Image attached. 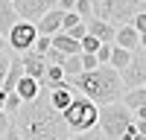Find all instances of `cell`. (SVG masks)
Here are the masks:
<instances>
[{"label":"cell","mask_w":146,"mask_h":140,"mask_svg":"<svg viewBox=\"0 0 146 140\" xmlns=\"http://www.w3.org/2000/svg\"><path fill=\"white\" fill-rule=\"evenodd\" d=\"M73 131L62 120V111L53 108L50 88L41 85L38 96L23 102L18 114H12L6 137H29V140H47V137H70Z\"/></svg>","instance_id":"cell-1"},{"label":"cell","mask_w":146,"mask_h":140,"mask_svg":"<svg viewBox=\"0 0 146 140\" xmlns=\"http://www.w3.org/2000/svg\"><path fill=\"white\" fill-rule=\"evenodd\" d=\"M67 85L73 90L91 96L96 105L102 102H114L123 99V79H120V70L114 64H96L94 70H82L76 76H67Z\"/></svg>","instance_id":"cell-2"},{"label":"cell","mask_w":146,"mask_h":140,"mask_svg":"<svg viewBox=\"0 0 146 140\" xmlns=\"http://www.w3.org/2000/svg\"><path fill=\"white\" fill-rule=\"evenodd\" d=\"M62 120L67 123V128L73 134H85V131H91V128L100 123V105H96L91 96H85V93L76 90L70 105L62 111Z\"/></svg>","instance_id":"cell-3"},{"label":"cell","mask_w":146,"mask_h":140,"mask_svg":"<svg viewBox=\"0 0 146 140\" xmlns=\"http://www.w3.org/2000/svg\"><path fill=\"white\" fill-rule=\"evenodd\" d=\"M135 120V111L129 108L123 99H114V102H102L100 105V125L102 128V137L108 140H123L126 125Z\"/></svg>","instance_id":"cell-4"},{"label":"cell","mask_w":146,"mask_h":140,"mask_svg":"<svg viewBox=\"0 0 146 140\" xmlns=\"http://www.w3.org/2000/svg\"><path fill=\"white\" fill-rule=\"evenodd\" d=\"M140 9H143V0H94V15L114 23H131V18Z\"/></svg>","instance_id":"cell-5"},{"label":"cell","mask_w":146,"mask_h":140,"mask_svg":"<svg viewBox=\"0 0 146 140\" xmlns=\"http://www.w3.org/2000/svg\"><path fill=\"white\" fill-rule=\"evenodd\" d=\"M35 38H38V26H35V20H27L21 18L15 26L6 32V41H9V50L15 53H23V50H32Z\"/></svg>","instance_id":"cell-6"},{"label":"cell","mask_w":146,"mask_h":140,"mask_svg":"<svg viewBox=\"0 0 146 140\" xmlns=\"http://www.w3.org/2000/svg\"><path fill=\"white\" fill-rule=\"evenodd\" d=\"M120 79H123V88H140L146 85V50H135L131 61L120 70Z\"/></svg>","instance_id":"cell-7"},{"label":"cell","mask_w":146,"mask_h":140,"mask_svg":"<svg viewBox=\"0 0 146 140\" xmlns=\"http://www.w3.org/2000/svg\"><path fill=\"white\" fill-rule=\"evenodd\" d=\"M18 9V15L21 18H27V20H38L47 9H53L58 0H12Z\"/></svg>","instance_id":"cell-8"},{"label":"cell","mask_w":146,"mask_h":140,"mask_svg":"<svg viewBox=\"0 0 146 140\" xmlns=\"http://www.w3.org/2000/svg\"><path fill=\"white\" fill-rule=\"evenodd\" d=\"M85 23H88V32H91V35H96L102 44H114V35H117V23H114V20H105V18L91 15Z\"/></svg>","instance_id":"cell-9"},{"label":"cell","mask_w":146,"mask_h":140,"mask_svg":"<svg viewBox=\"0 0 146 140\" xmlns=\"http://www.w3.org/2000/svg\"><path fill=\"white\" fill-rule=\"evenodd\" d=\"M21 58H23V73H29V76H35V79L41 82L44 73H47V55L35 53V50H23Z\"/></svg>","instance_id":"cell-10"},{"label":"cell","mask_w":146,"mask_h":140,"mask_svg":"<svg viewBox=\"0 0 146 140\" xmlns=\"http://www.w3.org/2000/svg\"><path fill=\"white\" fill-rule=\"evenodd\" d=\"M62 18H64V12L58 6H53V9H47L44 15L35 20V26H38V32H44V35H56L62 29Z\"/></svg>","instance_id":"cell-11"},{"label":"cell","mask_w":146,"mask_h":140,"mask_svg":"<svg viewBox=\"0 0 146 140\" xmlns=\"http://www.w3.org/2000/svg\"><path fill=\"white\" fill-rule=\"evenodd\" d=\"M137 38H140V32L131 26V23H117V35H114V44L120 47H126V50H137Z\"/></svg>","instance_id":"cell-12"},{"label":"cell","mask_w":146,"mask_h":140,"mask_svg":"<svg viewBox=\"0 0 146 140\" xmlns=\"http://www.w3.org/2000/svg\"><path fill=\"white\" fill-rule=\"evenodd\" d=\"M15 90L21 93V99H23V102H29V99H35V96H38V90H41V82L35 79V76H29V73H21V79H18Z\"/></svg>","instance_id":"cell-13"},{"label":"cell","mask_w":146,"mask_h":140,"mask_svg":"<svg viewBox=\"0 0 146 140\" xmlns=\"http://www.w3.org/2000/svg\"><path fill=\"white\" fill-rule=\"evenodd\" d=\"M18 20H21V15H18L15 3H12V0H0V32L6 35Z\"/></svg>","instance_id":"cell-14"},{"label":"cell","mask_w":146,"mask_h":140,"mask_svg":"<svg viewBox=\"0 0 146 140\" xmlns=\"http://www.w3.org/2000/svg\"><path fill=\"white\" fill-rule=\"evenodd\" d=\"M53 47H56V50H62L64 55H70V53H82V44L73 38L70 32H64V29H58V32L53 35Z\"/></svg>","instance_id":"cell-15"},{"label":"cell","mask_w":146,"mask_h":140,"mask_svg":"<svg viewBox=\"0 0 146 140\" xmlns=\"http://www.w3.org/2000/svg\"><path fill=\"white\" fill-rule=\"evenodd\" d=\"M73 90L70 85H58V88H50V102H53V108L56 111H64L67 105H70V99H73Z\"/></svg>","instance_id":"cell-16"},{"label":"cell","mask_w":146,"mask_h":140,"mask_svg":"<svg viewBox=\"0 0 146 140\" xmlns=\"http://www.w3.org/2000/svg\"><path fill=\"white\" fill-rule=\"evenodd\" d=\"M41 85H47V88L67 85V73H64V67H62V64H47V73H44V79H41Z\"/></svg>","instance_id":"cell-17"},{"label":"cell","mask_w":146,"mask_h":140,"mask_svg":"<svg viewBox=\"0 0 146 140\" xmlns=\"http://www.w3.org/2000/svg\"><path fill=\"white\" fill-rule=\"evenodd\" d=\"M123 102L129 105L131 111H135L137 105H146V85H140V88H126V90H123Z\"/></svg>","instance_id":"cell-18"},{"label":"cell","mask_w":146,"mask_h":140,"mask_svg":"<svg viewBox=\"0 0 146 140\" xmlns=\"http://www.w3.org/2000/svg\"><path fill=\"white\" fill-rule=\"evenodd\" d=\"M131 55H135V50H126V47L114 44V50H111V61H108V64H114L117 70H123V67L131 61Z\"/></svg>","instance_id":"cell-19"},{"label":"cell","mask_w":146,"mask_h":140,"mask_svg":"<svg viewBox=\"0 0 146 140\" xmlns=\"http://www.w3.org/2000/svg\"><path fill=\"white\" fill-rule=\"evenodd\" d=\"M62 67H64V73H67V76H76V73H82V58H79V53H70V55H64Z\"/></svg>","instance_id":"cell-20"},{"label":"cell","mask_w":146,"mask_h":140,"mask_svg":"<svg viewBox=\"0 0 146 140\" xmlns=\"http://www.w3.org/2000/svg\"><path fill=\"white\" fill-rule=\"evenodd\" d=\"M21 105H23L21 93H18V90H9V93H6V102H3V111L12 117V114H18V108H21Z\"/></svg>","instance_id":"cell-21"},{"label":"cell","mask_w":146,"mask_h":140,"mask_svg":"<svg viewBox=\"0 0 146 140\" xmlns=\"http://www.w3.org/2000/svg\"><path fill=\"white\" fill-rule=\"evenodd\" d=\"M50 47H53V35H44V32H38V38H35V44H32V50L44 55L47 50H50Z\"/></svg>","instance_id":"cell-22"},{"label":"cell","mask_w":146,"mask_h":140,"mask_svg":"<svg viewBox=\"0 0 146 140\" xmlns=\"http://www.w3.org/2000/svg\"><path fill=\"white\" fill-rule=\"evenodd\" d=\"M73 9L79 12L82 20H88V18L94 15V0H76V6H73Z\"/></svg>","instance_id":"cell-23"},{"label":"cell","mask_w":146,"mask_h":140,"mask_svg":"<svg viewBox=\"0 0 146 140\" xmlns=\"http://www.w3.org/2000/svg\"><path fill=\"white\" fill-rule=\"evenodd\" d=\"M79 44H82V53H96V47H100L102 41L96 38V35H91V32H88L85 38H79Z\"/></svg>","instance_id":"cell-24"},{"label":"cell","mask_w":146,"mask_h":140,"mask_svg":"<svg viewBox=\"0 0 146 140\" xmlns=\"http://www.w3.org/2000/svg\"><path fill=\"white\" fill-rule=\"evenodd\" d=\"M111 50H114V44H100V47H96V58H100V64L111 61Z\"/></svg>","instance_id":"cell-25"},{"label":"cell","mask_w":146,"mask_h":140,"mask_svg":"<svg viewBox=\"0 0 146 140\" xmlns=\"http://www.w3.org/2000/svg\"><path fill=\"white\" fill-rule=\"evenodd\" d=\"M82 18H79V12L76 9H70V12H64V18H62V29H70V26H76Z\"/></svg>","instance_id":"cell-26"},{"label":"cell","mask_w":146,"mask_h":140,"mask_svg":"<svg viewBox=\"0 0 146 140\" xmlns=\"http://www.w3.org/2000/svg\"><path fill=\"white\" fill-rule=\"evenodd\" d=\"M79 58H82V70H94L96 64H100L96 53H79Z\"/></svg>","instance_id":"cell-27"},{"label":"cell","mask_w":146,"mask_h":140,"mask_svg":"<svg viewBox=\"0 0 146 140\" xmlns=\"http://www.w3.org/2000/svg\"><path fill=\"white\" fill-rule=\"evenodd\" d=\"M64 32H70L73 38L79 41V38H85V35H88V23H85V20H79L76 26H70V29H64Z\"/></svg>","instance_id":"cell-28"},{"label":"cell","mask_w":146,"mask_h":140,"mask_svg":"<svg viewBox=\"0 0 146 140\" xmlns=\"http://www.w3.org/2000/svg\"><path fill=\"white\" fill-rule=\"evenodd\" d=\"M131 26H135L137 32H146V9H140L135 18H131Z\"/></svg>","instance_id":"cell-29"},{"label":"cell","mask_w":146,"mask_h":140,"mask_svg":"<svg viewBox=\"0 0 146 140\" xmlns=\"http://www.w3.org/2000/svg\"><path fill=\"white\" fill-rule=\"evenodd\" d=\"M6 70H9V53L0 50V85H3V79H6Z\"/></svg>","instance_id":"cell-30"},{"label":"cell","mask_w":146,"mask_h":140,"mask_svg":"<svg viewBox=\"0 0 146 140\" xmlns=\"http://www.w3.org/2000/svg\"><path fill=\"white\" fill-rule=\"evenodd\" d=\"M9 123H12V117L0 108V137H6V131H9Z\"/></svg>","instance_id":"cell-31"},{"label":"cell","mask_w":146,"mask_h":140,"mask_svg":"<svg viewBox=\"0 0 146 140\" xmlns=\"http://www.w3.org/2000/svg\"><path fill=\"white\" fill-rule=\"evenodd\" d=\"M123 137H129V140H131V137H140V134H137V123H135V120H131V123L126 125V131H123Z\"/></svg>","instance_id":"cell-32"},{"label":"cell","mask_w":146,"mask_h":140,"mask_svg":"<svg viewBox=\"0 0 146 140\" xmlns=\"http://www.w3.org/2000/svg\"><path fill=\"white\" fill-rule=\"evenodd\" d=\"M58 9H62V12H70L73 6H76V0H58V3H56Z\"/></svg>","instance_id":"cell-33"},{"label":"cell","mask_w":146,"mask_h":140,"mask_svg":"<svg viewBox=\"0 0 146 140\" xmlns=\"http://www.w3.org/2000/svg\"><path fill=\"white\" fill-rule=\"evenodd\" d=\"M135 123H137V134L146 137V120H137V117H135Z\"/></svg>","instance_id":"cell-34"},{"label":"cell","mask_w":146,"mask_h":140,"mask_svg":"<svg viewBox=\"0 0 146 140\" xmlns=\"http://www.w3.org/2000/svg\"><path fill=\"white\" fill-rule=\"evenodd\" d=\"M135 117H137V120H146V105H137V108H135Z\"/></svg>","instance_id":"cell-35"},{"label":"cell","mask_w":146,"mask_h":140,"mask_svg":"<svg viewBox=\"0 0 146 140\" xmlns=\"http://www.w3.org/2000/svg\"><path fill=\"white\" fill-rule=\"evenodd\" d=\"M0 50H9V41H6V35L0 32Z\"/></svg>","instance_id":"cell-36"},{"label":"cell","mask_w":146,"mask_h":140,"mask_svg":"<svg viewBox=\"0 0 146 140\" xmlns=\"http://www.w3.org/2000/svg\"><path fill=\"white\" fill-rule=\"evenodd\" d=\"M137 44H140V50H146V32H140V38H137Z\"/></svg>","instance_id":"cell-37"},{"label":"cell","mask_w":146,"mask_h":140,"mask_svg":"<svg viewBox=\"0 0 146 140\" xmlns=\"http://www.w3.org/2000/svg\"><path fill=\"white\" fill-rule=\"evenodd\" d=\"M143 9H146V0H143Z\"/></svg>","instance_id":"cell-38"}]
</instances>
